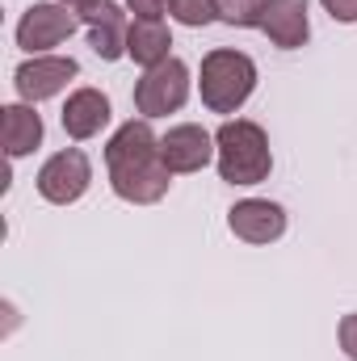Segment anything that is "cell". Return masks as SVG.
Masks as SVG:
<instances>
[{
  "mask_svg": "<svg viewBox=\"0 0 357 361\" xmlns=\"http://www.w3.org/2000/svg\"><path fill=\"white\" fill-rule=\"evenodd\" d=\"M105 169H109V189L131 206H152L173 185V169L164 164L160 139L147 118H139V122L131 118L114 130V139L105 147Z\"/></svg>",
  "mask_w": 357,
  "mask_h": 361,
  "instance_id": "obj_1",
  "label": "cell"
},
{
  "mask_svg": "<svg viewBox=\"0 0 357 361\" xmlns=\"http://www.w3.org/2000/svg\"><path fill=\"white\" fill-rule=\"evenodd\" d=\"M214 160L227 185H261L273 173L269 135L248 118H231L214 130Z\"/></svg>",
  "mask_w": 357,
  "mask_h": 361,
  "instance_id": "obj_2",
  "label": "cell"
},
{
  "mask_svg": "<svg viewBox=\"0 0 357 361\" xmlns=\"http://www.w3.org/2000/svg\"><path fill=\"white\" fill-rule=\"evenodd\" d=\"M202 105L210 114H236L257 89V63L244 51L219 47L202 59Z\"/></svg>",
  "mask_w": 357,
  "mask_h": 361,
  "instance_id": "obj_3",
  "label": "cell"
},
{
  "mask_svg": "<svg viewBox=\"0 0 357 361\" xmlns=\"http://www.w3.org/2000/svg\"><path fill=\"white\" fill-rule=\"evenodd\" d=\"M189 101V68L181 59H164L156 68H147L135 85V109L152 122V118H169Z\"/></svg>",
  "mask_w": 357,
  "mask_h": 361,
  "instance_id": "obj_4",
  "label": "cell"
},
{
  "mask_svg": "<svg viewBox=\"0 0 357 361\" xmlns=\"http://www.w3.org/2000/svg\"><path fill=\"white\" fill-rule=\"evenodd\" d=\"M80 25H85L80 13L68 8V4H59V0L55 4H30L21 13V21H17V47L30 51V55H47L51 47L68 42Z\"/></svg>",
  "mask_w": 357,
  "mask_h": 361,
  "instance_id": "obj_5",
  "label": "cell"
},
{
  "mask_svg": "<svg viewBox=\"0 0 357 361\" xmlns=\"http://www.w3.org/2000/svg\"><path fill=\"white\" fill-rule=\"evenodd\" d=\"M92 185V164L80 147H63L55 152L42 169H38V193L51 206H72L85 197V189Z\"/></svg>",
  "mask_w": 357,
  "mask_h": 361,
  "instance_id": "obj_6",
  "label": "cell"
},
{
  "mask_svg": "<svg viewBox=\"0 0 357 361\" xmlns=\"http://www.w3.org/2000/svg\"><path fill=\"white\" fill-rule=\"evenodd\" d=\"M76 76H80V63L72 55H34L13 72V85L25 105H38L47 97H59L68 89V80H76Z\"/></svg>",
  "mask_w": 357,
  "mask_h": 361,
  "instance_id": "obj_7",
  "label": "cell"
},
{
  "mask_svg": "<svg viewBox=\"0 0 357 361\" xmlns=\"http://www.w3.org/2000/svg\"><path fill=\"white\" fill-rule=\"evenodd\" d=\"M227 227L244 244H273L286 231V210L269 197H244L227 210Z\"/></svg>",
  "mask_w": 357,
  "mask_h": 361,
  "instance_id": "obj_8",
  "label": "cell"
},
{
  "mask_svg": "<svg viewBox=\"0 0 357 361\" xmlns=\"http://www.w3.org/2000/svg\"><path fill=\"white\" fill-rule=\"evenodd\" d=\"M160 156L164 164L177 173H202L210 160H214V135L193 126V122H181V126H169V135L160 139Z\"/></svg>",
  "mask_w": 357,
  "mask_h": 361,
  "instance_id": "obj_9",
  "label": "cell"
},
{
  "mask_svg": "<svg viewBox=\"0 0 357 361\" xmlns=\"http://www.w3.org/2000/svg\"><path fill=\"white\" fill-rule=\"evenodd\" d=\"M80 21L89 25V47L105 59V63H114V59H122V55H126L131 21H126V13H122L114 0H101L97 8L80 13Z\"/></svg>",
  "mask_w": 357,
  "mask_h": 361,
  "instance_id": "obj_10",
  "label": "cell"
},
{
  "mask_svg": "<svg viewBox=\"0 0 357 361\" xmlns=\"http://www.w3.org/2000/svg\"><path fill=\"white\" fill-rule=\"evenodd\" d=\"M265 38L282 51H298L311 38V17H307V0H269L265 21H261Z\"/></svg>",
  "mask_w": 357,
  "mask_h": 361,
  "instance_id": "obj_11",
  "label": "cell"
},
{
  "mask_svg": "<svg viewBox=\"0 0 357 361\" xmlns=\"http://www.w3.org/2000/svg\"><path fill=\"white\" fill-rule=\"evenodd\" d=\"M59 122H63L68 139H76V143L97 139V135L109 126V97H105L101 89H76L72 97H68Z\"/></svg>",
  "mask_w": 357,
  "mask_h": 361,
  "instance_id": "obj_12",
  "label": "cell"
},
{
  "mask_svg": "<svg viewBox=\"0 0 357 361\" xmlns=\"http://www.w3.org/2000/svg\"><path fill=\"white\" fill-rule=\"evenodd\" d=\"M0 135H4V152L13 160L30 156L38 143H42V118L34 114V105L17 101V105H4L0 109Z\"/></svg>",
  "mask_w": 357,
  "mask_h": 361,
  "instance_id": "obj_13",
  "label": "cell"
},
{
  "mask_svg": "<svg viewBox=\"0 0 357 361\" xmlns=\"http://www.w3.org/2000/svg\"><path fill=\"white\" fill-rule=\"evenodd\" d=\"M169 51H173V34H169V25H164V21H131L126 55H131L143 72H147V68H156V63H164V59H173Z\"/></svg>",
  "mask_w": 357,
  "mask_h": 361,
  "instance_id": "obj_14",
  "label": "cell"
},
{
  "mask_svg": "<svg viewBox=\"0 0 357 361\" xmlns=\"http://www.w3.org/2000/svg\"><path fill=\"white\" fill-rule=\"evenodd\" d=\"M265 4L269 0H214V13H219V21H227V25L261 30V21H265Z\"/></svg>",
  "mask_w": 357,
  "mask_h": 361,
  "instance_id": "obj_15",
  "label": "cell"
},
{
  "mask_svg": "<svg viewBox=\"0 0 357 361\" xmlns=\"http://www.w3.org/2000/svg\"><path fill=\"white\" fill-rule=\"evenodd\" d=\"M169 13L177 17L181 25H189V30L219 21V13H214V0H169Z\"/></svg>",
  "mask_w": 357,
  "mask_h": 361,
  "instance_id": "obj_16",
  "label": "cell"
},
{
  "mask_svg": "<svg viewBox=\"0 0 357 361\" xmlns=\"http://www.w3.org/2000/svg\"><path fill=\"white\" fill-rule=\"evenodd\" d=\"M126 8L135 13V21H164L169 0H126Z\"/></svg>",
  "mask_w": 357,
  "mask_h": 361,
  "instance_id": "obj_17",
  "label": "cell"
},
{
  "mask_svg": "<svg viewBox=\"0 0 357 361\" xmlns=\"http://www.w3.org/2000/svg\"><path fill=\"white\" fill-rule=\"evenodd\" d=\"M320 4H324V13H328L332 21H345V25L357 21V0H320Z\"/></svg>",
  "mask_w": 357,
  "mask_h": 361,
  "instance_id": "obj_18",
  "label": "cell"
},
{
  "mask_svg": "<svg viewBox=\"0 0 357 361\" xmlns=\"http://www.w3.org/2000/svg\"><path fill=\"white\" fill-rule=\"evenodd\" d=\"M341 349H345V357L357 361V311L341 319Z\"/></svg>",
  "mask_w": 357,
  "mask_h": 361,
  "instance_id": "obj_19",
  "label": "cell"
},
{
  "mask_svg": "<svg viewBox=\"0 0 357 361\" xmlns=\"http://www.w3.org/2000/svg\"><path fill=\"white\" fill-rule=\"evenodd\" d=\"M59 4H68V8H76V13H89V8L101 4V0H59Z\"/></svg>",
  "mask_w": 357,
  "mask_h": 361,
  "instance_id": "obj_20",
  "label": "cell"
}]
</instances>
